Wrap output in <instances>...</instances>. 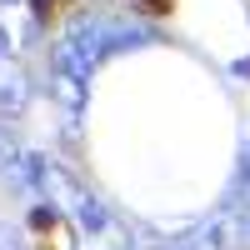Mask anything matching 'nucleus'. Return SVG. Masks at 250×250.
Masks as SVG:
<instances>
[{"mask_svg":"<svg viewBox=\"0 0 250 250\" xmlns=\"http://www.w3.org/2000/svg\"><path fill=\"white\" fill-rule=\"evenodd\" d=\"M20 105H25V80H20V70L5 65V55H0V115H15Z\"/></svg>","mask_w":250,"mask_h":250,"instance_id":"nucleus-1","label":"nucleus"},{"mask_svg":"<svg viewBox=\"0 0 250 250\" xmlns=\"http://www.w3.org/2000/svg\"><path fill=\"white\" fill-rule=\"evenodd\" d=\"M80 225H85V230H100V225H105V210H100L95 200H85L80 205Z\"/></svg>","mask_w":250,"mask_h":250,"instance_id":"nucleus-2","label":"nucleus"},{"mask_svg":"<svg viewBox=\"0 0 250 250\" xmlns=\"http://www.w3.org/2000/svg\"><path fill=\"white\" fill-rule=\"evenodd\" d=\"M55 220H60V210H55V205H35V215H30V225H35V230H55Z\"/></svg>","mask_w":250,"mask_h":250,"instance_id":"nucleus-3","label":"nucleus"},{"mask_svg":"<svg viewBox=\"0 0 250 250\" xmlns=\"http://www.w3.org/2000/svg\"><path fill=\"white\" fill-rule=\"evenodd\" d=\"M170 5H175V0H140L145 15H170Z\"/></svg>","mask_w":250,"mask_h":250,"instance_id":"nucleus-4","label":"nucleus"},{"mask_svg":"<svg viewBox=\"0 0 250 250\" xmlns=\"http://www.w3.org/2000/svg\"><path fill=\"white\" fill-rule=\"evenodd\" d=\"M55 5H60V0H30V10H35V20H50V15H55Z\"/></svg>","mask_w":250,"mask_h":250,"instance_id":"nucleus-5","label":"nucleus"},{"mask_svg":"<svg viewBox=\"0 0 250 250\" xmlns=\"http://www.w3.org/2000/svg\"><path fill=\"white\" fill-rule=\"evenodd\" d=\"M245 235H250V220H245Z\"/></svg>","mask_w":250,"mask_h":250,"instance_id":"nucleus-6","label":"nucleus"}]
</instances>
